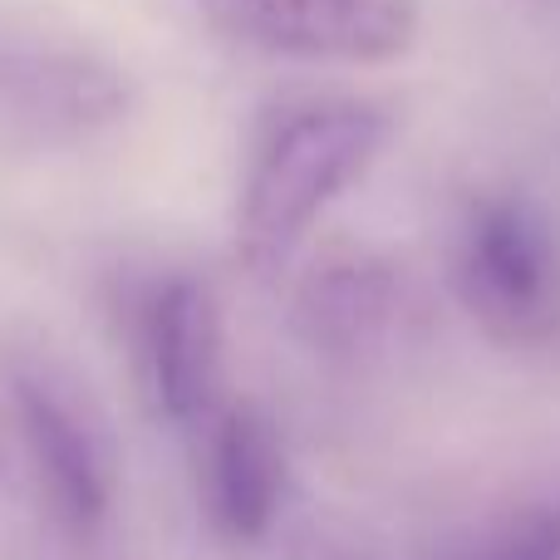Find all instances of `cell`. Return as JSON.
Masks as SVG:
<instances>
[{
  "instance_id": "obj_1",
  "label": "cell",
  "mask_w": 560,
  "mask_h": 560,
  "mask_svg": "<svg viewBox=\"0 0 560 560\" xmlns=\"http://www.w3.org/2000/svg\"><path fill=\"white\" fill-rule=\"evenodd\" d=\"M394 118L359 98H319L261 128L236 192V256L252 276H280L388 148Z\"/></svg>"
},
{
  "instance_id": "obj_9",
  "label": "cell",
  "mask_w": 560,
  "mask_h": 560,
  "mask_svg": "<svg viewBox=\"0 0 560 560\" xmlns=\"http://www.w3.org/2000/svg\"><path fill=\"white\" fill-rule=\"evenodd\" d=\"M463 560H560V487L532 502L522 516H512Z\"/></svg>"
},
{
  "instance_id": "obj_8",
  "label": "cell",
  "mask_w": 560,
  "mask_h": 560,
  "mask_svg": "<svg viewBox=\"0 0 560 560\" xmlns=\"http://www.w3.org/2000/svg\"><path fill=\"white\" fill-rule=\"evenodd\" d=\"M404 276L364 252L319 261L300 280L295 300V319L305 329V339H315L329 354H364V349L384 345L394 335V325H404Z\"/></svg>"
},
{
  "instance_id": "obj_5",
  "label": "cell",
  "mask_w": 560,
  "mask_h": 560,
  "mask_svg": "<svg viewBox=\"0 0 560 560\" xmlns=\"http://www.w3.org/2000/svg\"><path fill=\"white\" fill-rule=\"evenodd\" d=\"M232 45L305 65H388L418 45V0H192Z\"/></svg>"
},
{
  "instance_id": "obj_7",
  "label": "cell",
  "mask_w": 560,
  "mask_h": 560,
  "mask_svg": "<svg viewBox=\"0 0 560 560\" xmlns=\"http://www.w3.org/2000/svg\"><path fill=\"white\" fill-rule=\"evenodd\" d=\"M207 472L202 497L217 536L232 546L261 541L276 526L290 487V457L276 418L261 404H217L207 418Z\"/></svg>"
},
{
  "instance_id": "obj_6",
  "label": "cell",
  "mask_w": 560,
  "mask_h": 560,
  "mask_svg": "<svg viewBox=\"0 0 560 560\" xmlns=\"http://www.w3.org/2000/svg\"><path fill=\"white\" fill-rule=\"evenodd\" d=\"M138 369L148 404L177 428H202L222 384V310L207 280L163 276L138 310Z\"/></svg>"
},
{
  "instance_id": "obj_3",
  "label": "cell",
  "mask_w": 560,
  "mask_h": 560,
  "mask_svg": "<svg viewBox=\"0 0 560 560\" xmlns=\"http://www.w3.org/2000/svg\"><path fill=\"white\" fill-rule=\"evenodd\" d=\"M5 398L25 463L55 522L69 532H98L114 512L118 457L74 369L39 345H15L5 354Z\"/></svg>"
},
{
  "instance_id": "obj_2",
  "label": "cell",
  "mask_w": 560,
  "mask_h": 560,
  "mask_svg": "<svg viewBox=\"0 0 560 560\" xmlns=\"http://www.w3.org/2000/svg\"><path fill=\"white\" fill-rule=\"evenodd\" d=\"M133 108V79L79 30L0 10V143L55 153L114 133Z\"/></svg>"
},
{
  "instance_id": "obj_4",
  "label": "cell",
  "mask_w": 560,
  "mask_h": 560,
  "mask_svg": "<svg viewBox=\"0 0 560 560\" xmlns=\"http://www.w3.org/2000/svg\"><path fill=\"white\" fill-rule=\"evenodd\" d=\"M453 280L497 345L541 349L560 339V232L522 192H487L467 207Z\"/></svg>"
}]
</instances>
